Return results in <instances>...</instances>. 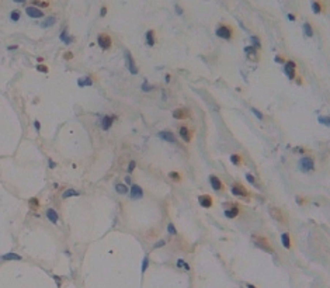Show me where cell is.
Returning a JSON list of instances; mask_svg holds the SVG:
<instances>
[{
    "mask_svg": "<svg viewBox=\"0 0 330 288\" xmlns=\"http://www.w3.org/2000/svg\"><path fill=\"white\" fill-rule=\"evenodd\" d=\"M253 240H254V243H256V246H257V247H260V249L266 250V252H268V253H273V252H274V249H273L271 243L267 240L266 237H263V236L253 235Z\"/></svg>",
    "mask_w": 330,
    "mask_h": 288,
    "instance_id": "obj_1",
    "label": "cell"
},
{
    "mask_svg": "<svg viewBox=\"0 0 330 288\" xmlns=\"http://www.w3.org/2000/svg\"><path fill=\"white\" fill-rule=\"evenodd\" d=\"M216 35H218L219 38H224V40H230V38L233 37V30H232L230 25L222 24V25H219V27L216 28Z\"/></svg>",
    "mask_w": 330,
    "mask_h": 288,
    "instance_id": "obj_2",
    "label": "cell"
},
{
    "mask_svg": "<svg viewBox=\"0 0 330 288\" xmlns=\"http://www.w3.org/2000/svg\"><path fill=\"white\" fill-rule=\"evenodd\" d=\"M230 191H232L233 195H237V197H250V192L247 191L242 184H239V183L232 184V190Z\"/></svg>",
    "mask_w": 330,
    "mask_h": 288,
    "instance_id": "obj_3",
    "label": "cell"
},
{
    "mask_svg": "<svg viewBox=\"0 0 330 288\" xmlns=\"http://www.w3.org/2000/svg\"><path fill=\"white\" fill-rule=\"evenodd\" d=\"M313 166H315L313 159H312V158H309V156H303V158H301V160H299V167H301L303 171L312 170V169H313Z\"/></svg>",
    "mask_w": 330,
    "mask_h": 288,
    "instance_id": "obj_4",
    "label": "cell"
},
{
    "mask_svg": "<svg viewBox=\"0 0 330 288\" xmlns=\"http://www.w3.org/2000/svg\"><path fill=\"white\" fill-rule=\"evenodd\" d=\"M295 69H297V65H295V62H292V61H288V62H285V66H284V72H285V75L288 76V79H289V80H294V79H295Z\"/></svg>",
    "mask_w": 330,
    "mask_h": 288,
    "instance_id": "obj_5",
    "label": "cell"
},
{
    "mask_svg": "<svg viewBox=\"0 0 330 288\" xmlns=\"http://www.w3.org/2000/svg\"><path fill=\"white\" fill-rule=\"evenodd\" d=\"M97 42H98V45L103 48V49H108L110 46H111V37L110 35H107V34H100L98 35V38H97Z\"/></svg>",
    "mask_w": 330,
    "mask_h": 288,
    "instance_id": "obj_6",
    "label": "cell"
},
{
    "mask_svg": "<svg viewBox=\"0 0 330 288\" xmlns=\"http://www.w3.org/2000/svg\"><path fill=\"white\" fill-rule=\"evenodd\" d=\"M270 214H271V216H273L275 221H278V222H281V224H285V222H287V218L284 216L282 211L278 210V208H275V207H271V208H270Z\"/></svg>",
    "mask_w": 330,
    "mask_h": 288,
    "instance_id": "obj_7",
    "label": "cell"
},
{
    "mask_svg": "<svg viewBox=\"0 0 330 288\" xmlns=\"http://www.w3.org/2000/svg\"><path fill=\"white\" fill-rule=\"evenodd\" d=\"M125 59H127V66H128V70L132 73V75H136L138 73V68L135 66V62H134V59H132V55L128 52H125Z\"/></svg>",
    "mask_w": 330,
    "mask_h": 288,
    "instance_id": "obj_8",
    "label": "cell"
},
{
    "mask_svg": "<svg viewBox=\"0 0 330 288\" xmlns=\"http://www.w3.org/2000/svg\"><path fill=\"white\" fill-rule=\"evenodd\" d=\"M25 13H27L28 17H32V18H41L44 16L42 10H40V9H37V7H34V6L27 7V9H25Z\"/></svg>",
    "mask_w": 330,
    "mask_h": 288,
    "instance_id": "obj_9",
    "label": "cell"
},
{
    "mask_svg": "<svg viewBox=\"0 0 330 288\" xmlns=\"http://www.w3.org/2000/svg\"><path fill=\"white\" fill-rule=\"evenodd\" d=\"M190 117V111L187 108H177L173 111V118L176 119H185Z\"/></svg>",
    "mask_w": 330,
    "mask_h": 288,
    "instance_id": "obj_10",
    "label": "cell"
},
{
    "mask_svg": "<svg viewBox=\"0 0 330 288\" xmlns=\"http://www.w3.org/2000/svg\"><path fill=\"white\" fill-rule=\"evenodd\" d=\"M143 197V190L139 187L138 184H132L131 186V198L132 200H139Z\"/></svg>",
    "mask_w": 330,
    "mask_h": 288,
    "instance_id": "obj_11",
    "label": "cell"
},
{
    "mask_svg": "<svg viewBox=\"0 0 330 288\" xmlns=\"http://www.w3.org/2000/svg\"><path fill=\"white\" fill-rule=\"evenodd\" d=\"M198 201H200V205L204 207V208H211L212 204H213L212 197H211V195H207V194L200 195V197H198Z\"/></svg>",
    "mask_w": 330,
    "mask_h": 288,
    "instance_id": "obj_12",
    "label": "cell"
},
{
    "mask_svg": "<svg viewBox=\"0 0 330 288\" xmlns=\"http://www.w3.org/2000/svg\"><path fill=\"white\" fill-rule=\"evenodd\" d=\"M209 183H211V186H212V188L215 191L224 190V184H222V182H221L216 176H211V177H209Z\"/></svg>",
    "mask_w": 330,
    "mask_h": 288,
    "instance_id": "obj_13",
    "label": "cell"
},
{
    "mask_svg": "<svg viewBox=\"0 0 330 288\" xmlns=\"http://www.w3.org/2000/svg\"><path fill=\"white\" fill-rule=\"evenodd\" d=\"M239 212H240V211H239V207H237V205H232L230 208L225 210V216L232 219V218H236V216L239 215Z\"/></svg>",
    "mask_w": 330,
    "mask_h": 288,
    "instance_id": "obj_14",
    "label": "cell"
},
{
    "mask_svg": "<svg viewBox=\"0 0 330 288\" xmlns=\"http://www.w3.org/2000/svg\"><path fill=\"white\" fill-rule=\"evenodd\" d=\"M180 136L185 143H188V142L191 141V131L187 128V127H181L180 128Z\"/></svg>",
    "mask_w": 330,
    "mask_h": 288,
    "instance_id": "obj_15",
    "label": "cell"
},
{
    "mask_svg": "<svg viewBox=\"0 0 330 288\" xmlns=\"http://www.w3.org/2000/svg\"><path fill=\"white\" fill-rule=\"evenodd\" d=\"M159 136L163 141H167V142H171V143H174L176 142V138H174V135L171 134V132H169V131H162L159 134Z\"/></svg>",
    "mask_w": 330,
    "mask_h": 288,
    "instance_id": "obj_16",
    "label": "cell"
},
{
    "mask_svg": "<svg viewBox=\"0 0 330 288\" xmlns=\"http://www.w3.org/2000/svg\"><path fill=\"white\" fill-rule=\"evenodd\" d=\"M245 53H247L249 59H252V61H257V59H258V58H257V51H256L254 46H246Z\"/></svg>",
    "mask_w": 330,
    "mask_h": 288,
    "instance_id": "obj_17",
    "label": "cell"
},
{
    "mask_svg": "<svg viewBox=\"0 0 330 288\" xmlns=\"http://www.w3.org/2000/svg\"><path fill=\"white\" fill-rule=\"evenodd\" d=\"M112 119H115V117H108V115H106V117L103 118V121H101V128L104 129V131L110 129V127L112 125Z\"/></svg>",
    "mask_w": 330,
    "mask_h": 288,
    "instance_id": "obj_18",
    "label": "cell"
},
{
    "mask_svg": "<svg viewBox=\"0 0 330 288\" xmlns=\"http://www.w3.org/2000/svg\"><path fill=\"white\" fill-rule=\"evenodd\" d=\"M46 216H48V219H49L52 224H56V222H58V212H56L53 208H49V210L46 211Z\"/></svg>",
    "mask_w": 330,
    "mask_h": 288,
    "instance_id": "obj_19",
    "label": "cell"
},
{
    "mask_svg": "<svg viewBox=\"0 0 330 288\" xmlns=\"http://www.w3.org/2000/svg\"><path fill=\"white\" fill-rule=\"evenodd\" d=\"M55 23H56V17L49 16V17H46V18H45V21L41 23V27H42V28H48V27H52Z\"/></svg>",
    "mask_w": 330,
    "mask_h": 288,
    "instance_id": "obj_20",
    "label": "cell"
},
{
    "mask_svg": "<svg viewBox=\"0 0 330 288\" xmlns=\"http://www.w3.org/2000/svg\"><path fill=\"white\" fill-rule=\"evenodd\" d=\"M146 42L149 46H153L155 45V31L153 30H149L146 32Z\"/></svg>",
    "mask_w": 330,
    "mask_h": 288,
    "instance_id": "obj_21",
    "label": "cell"
},
{
    "mask_svg": "<svg viewBox=\"0 0 330 288\" xmlns=\"http://www.w3.org/2000/svg\"><path fill=\"white\" fill-rule=\"evenodd\" d=\"M281 240H282V246H284L285 249H289V247H291V237H289V233H282Z\"/></svg>",
    "mask_w": 330,
    "mask_h": 288,
    "instance_id": "obj_22",
    "label": "cell"
},
{
    "mask_svg": "<svg viewBox=\"0 0 330 288\" xmlns=\"http://www.w3.org/2000/svg\"><path fill=\"white\" fill-rule=\"evenodd\" d=\"M3 260H21V256L16 253H6L3 255Z\"/></svg>",
    "mask_w": 330,
    "mask_h": 288,
    "instance_id": "obj_23",
    "label": "cell"
},
{
    "mask_svg": "<svg viewBox=\"0 0 330 288\" xmlns=\"http://www.w3.org/2000/svg\"><path fill=\"white\" fill-rule=\"evenodd\" d=\"M77 85L80 86V87H83V86H91V85H93V82H91V79H90L89 76H86L83 80H82V79H80V80H77Z\"/></svg>",
    "mask_w": 330,
    "mask_h": 288,
    "instance_id": "obj_24",
    "label": "cell"
},
{
    "mask_svg": "<svg viewBox=\"0 0 330 288\" xmlns=\"http://www.w3.org/2000/svg\"><path fill=\"white\" fill-rule=\"evenodd\" d=\"M30 208L34 210V211H37V210L40 208V201H38V198H35V197L30 198Z\"/></svg>",
    "mask_w": 330,
    "mask_h": 288,
    "instance_id": "obj_25",
    "label": "cell"
},
{
    "mask_svg": "<svg viewBox=\"0 0 330 288\" xmlns=\"http://www.w3.org/2000/svg\"><path fill=\"white\" fill-rule=\"evenodd\" d=\"M61 41H63L65 44H72L73 42V37H69L66 34V31H62V34H61Z\"/></svg>",
    "mask_w": 330,
    "mask_h": 288,
    "instance_id": "obj_26",
    "label": "cell"
},
{
    "mask_svg": "<svg viewBox=\"0 0 330 288\" xmlns=\"http://www.w3.org/2000/svg\"><path fill=\"white\" fill-rule=\"evenodd\" d=\"M75 195H79V191H76V190H73V188H69V190H66V191L63 192V198H69V197H75Z\"/></svg>",
    "mask_w": 330,
    "mask_h": 288,
    "instance_id": "obj_27",
    "label": "cell"
},
{
    "mask_svg": "<svg viewBox=\"0 0 330 288\" xmlns=\"http://www.w3.org/2000/svg\"><path fill=\"white\" fill-rule=\"evenodd\" d=\"M230 160H232V163L236 164V166H240V164H242V156H240V155H232V156H230Z\"/></svg>",
    "mask_w": 330,
    "mask_h": 288,
    "instance_id": "obj_28",
    "label": "cell"
},
{
    "mask_svg": "<svg viewBox=\"0 0 330 288\" xmlns=\"http://www.w3.org/2000/svg\"><path fill=\"white\" fill-rule=\"evenodd\" d=\"M169 177H170L173 182H181V174L177 173V171H170L169 173Z\"/></svg>",
    "mask_w": 330,
    "mask_h": 288,
    "instance_id": "obj_29",
    "label": "cell"
},
{
    "mask_svg": "<svg viewBox=\"0 0 330 288\" xmlns=\"http://www.w3.org/2000/svg\"><path fill=\"white\" fill-rule=\"evenodd\" d=\"M303 31H305V34H306L308 37H312V35H313V30H312V27H310L309 23H305V24H303Z\"/></svg>",
    "mask_w": 330,
    "mask_h": 288,
    "instance_id": "obj_30",
    "label": "cell"
},
{
    "mask_svg": "<svg viewBox=\"0 0 330 288\" xmlns=\"http://www.w3.org/2000/svg\"><path fill=\"white\" fill-rule=\"evenodd\" d=\"M115 190H117L118 194H127L128 192V188L124 184H115Z\"/></svg>",
    "mask_w": 330,
    "mask_h": 288,
    "instance_id": "obj_31",
    "label": "cell"
},
{
    "mask_svg": "<svg viewBox=\"0 0 330 288\" xmlns=\"http://www.w3.org/2000/svg\"><path fill=\"white\" fill-rule=\"evenodd\" d=\"M177 267H180V268H183V270H185V271H188L190 270V264H187L184 260H177Z\"/></svg>",
    "mask_w": 330,
    "mask_h": 288,
    "instance_id": "obj_32",
    "label": "cell"
},
{
    "mask_svg": "<svg viewBox=\"0 0 330 288\" xmlns=\"http://www.w3.org/2000/svg\"><path fill=\"white\" fill-rule=\"evenodd\" d=\"M312 9H313V11L316 13V14H319L320 11H322V4H320L319 1H313L312 3Z\"/></svg>",
    "mask_w": 330,
    "mask_h": 288,
    "instance_id": "obj_33",
    "label": "cell"
},
{
    "mask_svg": "<svg viewBox=\"0 0 330 288\" xmlns=\"http://www.w3.org/2000/svg\"><path fill=\"white\" fill-rule=\"evenodd\" d=\"M250 40H252V42H253V46H254V48H256V46H257V48H260V46H261V44H260V38H258V37H254V35H253Z\"/></svg>",
    "mask_w": 330,
    "mask_h": 288,
    "instance_id": "obj_34",
    "label": "cell"
},
{
    "mask_svg": "<svg viewBox=\"0 0 330 288\" xmlns=\"http://www.w3.org/2000/svg\"><path fill=\"white\" fill-rule=\"evenodd\" d=\"M10 18H11V20H13V21H18V20H20V11L14 10V11H13V13H11Z\"/></svg>",
    "mask_w": 330,
    "mask_h": 288,
    "instance_id": "obj_35",
    "label": "cell"
},
{
    "mask_svg": "<svg viewBox=\"0 0 330 288\" xmlns=\"http://www.w3.org/2000/svg\"><path fill=\"white\" fill-rule=\"evenodd\" d=\"M32 4H34V6H38V7H41V9L48 7V6H49V3H48V1H32Z\"/></svg>",
    "mask_w": 330,
    "mask_h": 288,
    "instance_id": "obj_36",
    "label": "cell"
},
{
    "mask_svg": "<svg viewBox=\"0 0 330 288\" xmlns=\"http://www.w3.org/2000/svg\"><path fill=\"white\" fill-rule=\"evenodd\" d=\"M148 264H149V259H148V256H145V257H143V263H142V273H145V271H146Z\"/></svg>",
    "mask_w": 330,
    "mask_h": 288,
    "instance_id": "obj_37",
    "label": "cell"
},
{
    "mask_svg": "<svg viewBox=\"0 0 330 288\" xmlns=\"http://www.w3.org/2000/svg\"><path fill=\"white\" fill-rule=\"evenodd\" d=\"M152 89H153V86L148 85V82L145 80V82H143V85H142V90H143V91H150Z\"/></svg>",
    "mask_w": 330,
    "mask_h": 288,
    "instance_id": "obj_38",
    "label": "cell"
},
{
    "mask_svg": "<svg viewBox=\"0 0 330 288\" xmlns=\"http://www.w3.org/2000/svg\"><path fill=\"white\" fill-rule=\"evenodd\" d=\"M167 231H169V233H170V235H177V231L174 229L173 224H169V226H167Z\"/></svg>",
    "mask_w": 330,
    "mask_h": 288,
    "instance_id": "obj_39",
    "label": "cell"
},
{
    "mask_svg": "<svg viewBox=\"0 0 330 288\" xmlns=\"http://www.w3.org/2000/svg\"><path fill=\"white\" fill-rule=\"evenodd\" d=\"M246 179H247V182L250 183V184H253V186H256V182H254V177L250 174V173H247L246 174Z\"/></svg>",
    "mask_w": 330,
    "mask_h": 288,
    "instance_id": "obj_40",
    "label": "cell"
},
{
    "mask_svg": "<svg viewBox=\"0 0 330 288\" xmlns=\"http://www.w3.org/2000/svg\"><path fill=\"white\" fill-rule=\"evenodd\" d=\"M252 111H253V114H254V115L258 118V119H263V114H261L258 110H256V108H252Z\"/></svg>",
    "mask_w": 330,
    "mask_h": 288,
    "instance_id": "obj_41",
    "label": "cell"
},
{
    "mask_svg": "<svg viewBox=\"0 0 330 288\" xmlns=\"http://www.w3.org/2000/svg\"><path fill=\"white\" fill-rule=\"evenodd\" d=\"M319 121L322 124H325L326 127H329V117H319Z\"/></svg>",
    "mask_w": 330,
    "mask_h": 288,
    "instance_id": "obj_42",
    "label": "cell"
},
{
    "mask_svg": "<svg viewBox=\"0 0 330 288\" xmlns=\"http://www.w3.org/2000/svg\"><path fill=\"white\" fill-rule=\"evenodd\" d=\"M37 70H40V72H45V73H46V72H48V68H46L45 65H38V66H37Z\"/></svg>",
    "mask_w": 330,
    "mask_h": 288,
    "instance_id": "obj_43",
    "label": "cell"
},
{
    "mask_svg": "<svg viewBox=\"0 0 330 288\" xmlns=\"http://www.w3.org/2000/svg\"><path fill=\"white\" fill-rule=\"evenodd\" d=\"M164 245H166V242H164V240H159L158 243H155L153 247H155V249H159V247H162V246H164Z\"/></svg>",
    "mask_w": 330,
    "mask_h": 288,
    "instance_id": "obj_44",
    "label": "cell"
},
{
    "mask_svg": "<svg viewBox=\"0 0 330 288\" xmlns=\"http://www.w3.org/2000/svg\"><path fill=\"white\" fill-rule=\"evenodd\" d=\"M134 169H135V162H131L129 163V167H128V171H132Z\"/></svg>",
    "mask_w": 330,
    "mask_h": 288,
    "instance_id": "obj_45",
    "label": "cell"
},
{
    "mask_svg": "<svg viewBox=\"0 0 330 288\" xmlns=\"http://www.w3.org/2000/svg\"><path fill=\"white\" fill-rule=\"evenodd\" d=\"M73 58V53L72 52H66L65 53V59H72Z\"/></svg>",
    "mask_w": 330,
    "mask_h": 288,
    "instance_id": "obj_46",
    "label": "cell"
},
{
    "mask_svg": "<svg viewBox=\"0 0 330 288\" xmlns=\"http://www.w3.org/2000/svg\"><path fill=\"white\" fill-rule=\"evenodd\" d=\"M297 203L299 204V205H303L305 204V200L303 198H299V197H297Z\"/></svg>",
    "mask_w": 330,
    "mask_h": 288,
    "instance_id": "obj_47",
    "label": "cell"
},
{
    "mask_svg": "<svg viewBox=\"0 0 330 288\" xmlns=\"http://www.w3.org/2000/svg\"><path fill=\"white\" fill-rule=\"evenodd\" d=\"M275 62H280V63H284V59H282V56H275Z\"/></svg>",
    "mask_w": 330,
    "mask_h": 288,
    "instance_id": "obj_48",
    "label": "cell"
},
{
    "mask_svg": "<svg viewBox=\"0 0 330 288\" xmlns=\"http://www.w3.org/2000/svg\"><path fill=\"white\" fill-rule=\"evenodd\" d=\"M34 125H35V129H37V131H40L41 125H40V122H38V121H35V122H34Z\"/></svg>",
    "mask_w": 330,
    "mask_h": 288,
    "instance_id": "obj_49",
    "label": "cell"
},
{
    "mask_svg": "<svg viewBox=\"0 0 330 288\" xmlns=\"http://www.w3.org/2000/svg\"><path fill=\"white\" fill-rule=\"evenodd\" d=\"M48 164H49V167H51V169H53V167H55V163H53L51 159H49V162H48Z\"/></svg>",
    "mask_w": 330,
    "mask_h": 288,
    "instance_id": "obj_50",
    "label": "cell"
},
{
    "mask_svg": "<svg viewBox=\"0 0 330 288\" xmlns=\"http://www.w3.org/2000/svg\"><path fill=\"white\" fill-rule=\"evenodd\" d=\"M106 13H107V7H103L101 9V16H106Z\"/></svg>",
    "mask_w": 330,
    "mask_h": 288,
    "instance_id": "obj_51",
    "label": "cell"
},
{
    "mask_svg": "<svg viewBox=\"0 0 330 288\" xmlns=\"http://www.w3.org/2000/svg\"><path fill=\"white\" fill-rule=\"evenodd\" d=\"M288 18H289V20H295V16H294V14H288Z\"/></svg>",
    "mask_w": 330,
    "mask_h": 288,
    "instance_id": "obj_52",
    "label": "cell"
},
{
    "mask_svg": "<svg viewBox=\"0 0 330 288\" xmlns=\"http://www.w3.org/2000/svg\"><path fill=\"white\" fill-rule=\"evenodd\" d=\"M17 48H18L17 45H13V46H9V49H17Z\"/></svg>",
    "mask_w": 330,
    "mask_h": 288,
    "instance_id": "obj_53",
    "label": "cell"
},
{
    "mask_svg": "<svg viewBox=\"0 0 330 288\" xmlns=\"http://www.w3.org/2000/svg\"><path fill=\"white\" fill-rule=\"evenodd\" d=\"M125 182H127V184H131V179H129V177H125Z\"/></svg>",
    "mask_w": 330,
    "mask_h": 288,
    "instance_id": "obj_54",
    "label": "cell"
},
{
    "mask_svg": "<svg viewBox=\"0 0 330 288\" xmlns=\"http://www.w3.org/2000/svg\"><path fill=\"white\" fill-rule=\"evenodd\" d=\"M166 82H170V75H166Z\"/></svg>",
    "mask_w": 330,
    "mask_h": 288,
    "instance_id": "obj_55",
    "label": "cell"
}]
</instances>
